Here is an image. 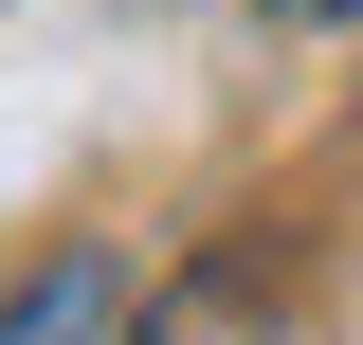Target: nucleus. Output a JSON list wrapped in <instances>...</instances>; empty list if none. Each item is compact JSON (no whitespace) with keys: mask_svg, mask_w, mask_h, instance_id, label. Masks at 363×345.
Returning a JSON list of instances; mask_svg holds the SVG:
<instances>
[{"mask_svg":"<svg viewBox=\"0 0 363 345\" xmlns=\"http://www.w3.org/2000/svg\"><path fill=\"white\" fill-rule=\"evenodd\" d=\"M272 18H309V37H345V18H363V0H272Z\"/></svg>","mask_w":363,"mask_h":345,"instance_id":"2","label":"nucleus"},{"mask_svg":"<svg viewBox=\"0 0 363 345\" xmlns=\"http://www.w3.org/2000/svg\"><path fill=\"white\" fill-rule=\"evenodd\" d=\"M109 309H128L109 255H37L18 291H0V345H109Z\"/></svg>","mask_w":363,"mask_h":345,"instance_id":"1","label":"nucleus"}]
</instances>
